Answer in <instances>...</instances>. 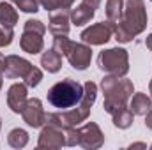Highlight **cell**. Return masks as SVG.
Here are the masks:
<instances>
[{
	"label": "cell",
	"mask_w": 152,
	"mask_h": 150,
	"mask_svg": "<svg viewBox=\"0 0 152 150\" xmlns=\"http://www.w3.org/2000/svg\"><path fill=\"white\" fill-rule=\"evenodd\" d=\"M106 18L113 25H117L122 20V0H108L106 2Z\"/></svg>",
	"instance_id": "obj_19"
},
{
	"label": "cell",
	"mask_w": 152,
	"mask_h": 150,
	"mask_svg": "<svg viewBox=\"0 0 152 150\" xmlns=\"http://www.w3.org/2000/svg\"><path fill=\"white\" fill-rule=\"evenodd\" d=\"M71 44H73V42L66 37V36H57L55 41H53V50H55L57 53H60V55H66Z\"/></svg>",
	"instance_id": "obj_22"
},
{
	"label": "cell",
	"mask_w": 152,
	"mask_h": 150,
	"mask_svg": "<svg viewBox=\"0 0 152 150\" xmlns=\"http://www.w3.org/2000/svg\"><path fill=\"white\" fill-rule=\"evenodd\" d=\"M4 71H5V58L0 55V74H2Z\"/></svg>",
	"instance_id": "obj_29"
},
{
	"label": "cell",
	"mask_w": 152,
	"mask_h": 150,
	"mask_svg": "<svg viewBox=\"0 0 152 150\" xmlns=\"http://www.w3.org/2000/svg\"><path fill=\"white\" fill-rule=\"evenodd\" d=\"M44 32H46V28L39 20H28L25 23V30H23V36H21V41H20L21 50L30 53V55H36L39 51H42Z\"/></svg>",
	"instance_id": "obj_6"
},
{
	"label": "cell",
	"mask_w": 152,
	"mask_h": 150,
	"mask_svg": "<svg viewBox=\"0 0 152 150\" xmlns=\"http://www.w3.org/2000/svg\"><path fill=\"white\" fill-rule=\"evenodd\" d=\"M96 95H97V87L96 83L92 81H87L85 87H83V97L80 101V106L76 108L75 111H67V113H62V115H57V113H50L46 115V122L48 124H53V125H58V127H73L76 124L83 122L88 113H90V108L96 101Z\"/></svg>",
	"instance_id": "obj_1"
},
{
	"label": "cell",
	"mask_w": 152,
	"mask_h": 150,
	"mask_svg": "<svg viewBox=\"0 0 152 150\" xmlns=\"http://www.w3.org/2000/svg\"><path fill=\"white\" fill-rule=\"evenodd\" d=\"M69 11L67 9H58L57 12L51 14L50 18V30L55 36H67L69 34Z\"/></svg>",
	"instance_id": "obj_15"
},
{
	"label": "cell",
	"mask_w": 152,
	"mask_h": 150,
	"mask_svg": "<svg viewBox=\"0 0 152 150\" xmlns=\"http://www.w3.org/2000/svg\"><path fill=\"white\" fill-rule=\"evenodd\" d=\"M41 66H42L48 73H57V71L62 67V58H60V53H57L55 50L46 51V53L41 57Z\"/></svg>",
	"instance_id": "obj_17"
},
{
	"label": "cell",
	"mask_w": 152,
	"mask_h": 150,
	"mask_svg": "<svg viewBox=\"0 0 152 150\" xmlns=\"http://www.w3.org/2000/svg\"><path fill=\"white\" fill-rule=\"evenodd\" d=\"M152 110V103L147 94H136L131 101V111L134 115H147Z\"/></svg>",
	"instance_id": "obj_18"
},
{
	"label": "cell",
	"mask_w": 152,
	"mask_h": 150,
	"mask_svg": "<svg viewBox=\"0 0 152 150\" xmlns=\"http://www.w3.org/2000/svg\"><path fill=\"white\" fill-rule=\"evenodd\" d=\"M66 57H67L69 64H71L75 69L83 71V69H87V67H88V64H90L92 50H90L88 46H85V44H76V42H73V44L69 46V50H67Z\"/></svg>",
	"instance_id": "obj_8"
},
{
	"label": "cell",
	"mask_w": 152,
	"mask_h": 150,
	"mask_svg": "<svg viewBox=\"0 0 152 150\" xmlns=\"http://www.w3.org/2000/svg\"><path fill=\"white\" fill-rule=\"evenodd\" d=\"M39 4L46 9V11H55V9H60V2L58 0H37Z\"/></svg>",
	"instance_id": "obj_26"
},
{
	"label": "cell",
	"mask_w": 152,
	"mask_h": 150,
	"mask_svg": "<svg viewBox=\"0 0 152 150\" xmlns=\"http://www.w3.org/2000/svg\"><path fill=\"white\" fill-rule=\"evenodd\" d=\"M66 145V138L62 134V127L48 124L46 129H42L39 138V149H58Z\"/></svg>",
	"instance_id": "obj_11"
},
{
	"label": "cell",
	"mask_w": 152,
	"mask_h": 150,
	"mask_svg": "<svg viewBox=\"0 0 152 150\" xmlns=\"http://www.w3.org/2000/svg\"><path fill=\"white\" fill-rule=\"evenodd\" d=\"M149 88H151V94H152V81H151V85H149Z\"/></svg>",
	"instance_id": "obj_31"
},
{
	"label": "cell",
	"mask_w": 152,
	"mask_h": 150,
	"mask_svg": "<svg viewBox=\"0 0 152 150\" xmlns=\"http://www.w3.org/2000/svg\"><path fill=\"white\" fill-rule=\"evenodd\" d=\"M21 115H23V120L30 127H41L46 122V113L42 110V104L39 99H28Z\"/></svg>",
	"instance_id": "obj_10"
},
{
	"label": "cell",
	"mask_w": 152,
	"mask_h": 150,
	"mask_svg": "<svg viewBox=\"0 0 152 150\" xmlns=\"http://www.w3.org/2000/svg\"><path fill=\"white\" fill-rule=\"evenodd\" d=\"M32 64L25 58H20L16 55L5 57V76L7 78H27L28 73L32 71Z\"/></svg>",
	"instance_id": "obj_12"
},
{
	"label": "cell",
	"mask_w": 152,
	"mask_h": 150,
	"mask_svg": "<svg viewBox=\"0 0 152 150\" xmlns=\"http://www.w3.org/2000/svg\"><path fill=\"white\" fill-rule=\"evenodd\" d=\"M112 117H113V124L117 127H120V129H127V127L133 124V111L127 110V108L117 111L115 115H112Z\"/></svg>",
	"instance_id": "obj_21"
},
{
	"label": "cell",
	"mask_w": 152,
	"mask_h": 150,
	"mask_svg": "<svg viewBox=\"0 0 152 150\" xmlns=\"http://www.w3.org/2000/svg\"><path fill=\"white\" fill-rule=\"evenodd\" d=\"M145 124H147V127H151L152 129V110L147 113V118H145Z\"/></svg>",
	"instance_id": "obj_28"
},
{
	"label": "cell",
	"mask_w": 152,
	"mask_h": 150,
	"mask_svg": "<svg viewBox=\"0 0 152 150\" xmlns=\"http://www.w3.org/2000/svg\"><path fill=\"white\" fill-rule=\"evenodd\" d=\"M99 4H101V0H83L76 9L71 11V21L76 27H81V25L88 23L94 18L96 9L99 7Z\"/></svg>",
	"instance_id": "obj_9"
},
{
	"label": "cell",
	"mask_w": 152,
	"mask_h": 150,
	"mask_svg": "<svg viewBox=\"0 0 152 150\" xmlns=\"http://www.w3.org/2000/svg\"><path fill=\"white\" fill-rule=\"evenodd\" d=\"M145 44H147V48H149V50L152 51V34H151V36H147V41H145Z\"/></svg>",
	"instance_id": "obj_30"
},
{
	"label": "cell",
	"mask_w": 152,
	"mask_h": 150,
	"mask_svg": "<svg viewBox=\"0 0 152 150\" xmlns=\"http://www.w3.org/2000/svg\"><path fill=\"white\" fill-rule=\"evenodd\" d=\"M27 87L21 83H14L7 92V104L14 113H21L27 104Z\"/></svg>",
	"instance_id": "obj_14"
},
{
	"label": "cell",
	"mask_w": 152,
	"mask_h": 150,
	"mask_svg": "<svg viewBox=\"0 0 152 150\" xmlns=\"http://www.w3.org/2000/svg\"><path fill=\"white\" fill-rule=\"evenodd\" d=\"M0 88H2V74H0Z\"/></svg>",
	"instance_id": "obj_32"
},
{
	"label": "cell",
	"mask_w": 152,
	"mask_h": 150,
	"mask_svg": "<svg viewBox=\"0 0 152 150\" xmlns=\"http://www.w3.org/2000/svg\"><path fill=\"white\" fill-rule=\"evenodd\" d=\"M118 23H122L133 36L142 34L147 27V14H145L143 0H127L124 20H120Z\"/></svg>",
	"instance_id": "obj_5"
},
{
	"label": "cell",
	"mask_w": 152,
	"mask_h": 150,
	"mask_svg": "<svg viewBox=\"0 0 152 150\" xmlns=\"http://www.w3.org/2000/svg\"><path fill=\"white\" fill-rule=\"evenodd\" d=\"M58 2H60V9H69L75 0H58Z\"/></svg>",
	"instance_id": "obj_27"
},
{
	"label": "cell",
	"mask_w": 152,
	"mask_h": 150,
	"mask_svg": "<svg viewBox=\"0 0 152 150\" xmlns=\"http://www.w3.org/2000/svg\"><path fill=\"white\" fill-rule=\"evenodd\" d=\"M7 141H9L11 147H14V149H21V147L27 145V141H28V134H27L23 129H12V131L9 133Z\"/></svg>",
	"instance_id": "obj_20"
},
{
	"label": "cell",
	"mask_w": 152,
	"mask_h": 150,
	"mask_svg": "<svg viewBox=\"0 0 152 150\" xmlns=\"http://www.w3.org/2000/svg\"><path fill=\"white\" fill-rule=\"evenodd\" d=\"M99 69L108 73L112 76H126L129 71V60H127V53L122 48H112L106 51H101L99 58H97Z\"/></svg>",
	"instance_id": "obj_4"
},
{
	"label": "cell",
	"mask_w": 152,
	"mask_h": 150,
	"mask_svg": "<svg viewBox=\"0 0 152 150\" xmlns=\"http://www.w3.org/2000/svg\"><path fill=\"white\" fill-rule=\"evenodd\" d=\"M0 23H2V27H5V28H12V27L18 23V12H16V9H14L11 4H7V2H2V4H0Z\"/></svg>",
	"instance_id": "obj_16"
},
{
	"label": "cell",
	"mask_w": 152,
	"mask_h": 150,
	"mask_svg": "<svg viewBox=\"0 0 152 150\" xmlns=\"http://www.w3.org/2000/svg\"><path fill=\"white\" fill-rule=\"evenodd\" d=\"M80 145L85 149H99L103 145V134L96 124H87L80 131Z\"/></svg>",
	"instance_id": "obj_13"
},
{
	"label": "cell",
	"mask_w": 152,
	"mask_h": 150,
	"mask_svg": "<svg viewBox=\"0 0 152 150\" xmlns=\"http://www.w3.org/2000/svg\"><path fill=\"white\" fill-rule=\"evenodd\" d=\"M11 41H12V28L2 27V28H0V48L11 44Z\"/></svg>",
	"instance_id": "obj_25"
},
{
	"label": "cell",
	"mask_w": 152,
	"mask_h": 150,
	"mask_svg": "<svg viewBox=\"0 0 152 150\" xmlns=\"http://www.w3.org/2000/svg\"><path fill=\"white\" fill-rule=\"evenodd\" d=\"M41 79H42V73L39 71L37 67H32V71L25 78V83H27V87H37L41 83Z\"/></svg>",
	"instance_id": "obj_24"
},
{
	"label": "cell",
	"mask_w": 152,
	"mask_h": 150,
	"mask_svg": "<svg viewBox=\"0 0 152 150\" xmlns=\"http://www.w3.org/2000/svg\"><path fill=\"white\" fill-rule=\"evenodd\" d=\"M113 27L115 25L110 23V21L96 23V25H92V27H88L81 32V41L87 42V44H104L112 37Z\"/></svg>",
	"instance_id": "obj_7"
},
{
	"label": "cell",
	"mask_w": 152,
	"mask_h": 150,
	"mask_svg": "<svg viewBox=\"0 0 152 150\" xmlns=\"http://www.w3.org/2000/svg\"><path fill=\"white\" fill-rule=\"evenodd\" d=\"M103 90H104V110L115 115L117 111L126 108V101L133 94V83L129 79H118L117 76H108L103 79Z\"/></svg>",
	"instance_id": "obj_2"
},
{
	"label": "cell",
	"mask_w": 152,
	"mask_h": 150,
	"mask_svg": "<svg viewBox=\"0 0 152 150\" xmlns=\"http://www.w3.org/2000/svg\"><path fill=\"white\" fill-rule=\"evenodd\" d=\"M81 97H83V87L71 78L55 83L48 90V103L58 110H67L80 104Z\"/></svg>",
	"instance_id": "obj_3"
},
{
	"label": "cell",
	"mask_w": 152,
	"mask_h": 150,
	"mask_svg": "<svg viewBox=\"0 0 152 150\" xmlns=\"http://www.w3.org/2000/svg\"><path fill=\"white\" fill-rule=\"evenodd\" d=\"M21 11H25V12H36L39 11V2L37 0H12Z\"/></svg>",
	"instance_id": "obj_23"
}]
</instances>
